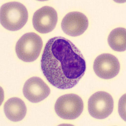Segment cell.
Segmentation results:
<instances>
[{
  "instance_id": "obj_1",
  "label": "cell",
  "mask_w": 126,
  "mask_h": 126,
  "mask_svg": "<svg viewBox=\"0 0 126 126\" xmlns=\"http://www.w3.org/2000/svg\"><path fill=\"white\" fill-rule=\"evenodd\" d=\"M41 67L48 81L61 90L75 86L84 76L86 68L80 51L71 41L61 36L55 37L47 42Z\"/></svg>"
},
{
  "instance_id": "obj_2",
  "label": "cell",
  "mask_w": 126,
  "mask_h": 126,
  "mask_svg": "<svg viewBox=\"0 0 126 126\" xmlns=\"http://www.w3.org/2000/svg\"><path fill=\"white\" fill-rule=\"evenodd\" d=\"M28 17L26 7L19 2H8L1 7V24L9 31H15L22 28L27 22Z\"/></svg>"
},
{
  "instance_id": "obj_3",
  "label": "cell",
  "mask_w": 126,
  "mask_h": 126,
  "mask_svg": "<svg viewBox=\"0 0 126 126\" xmlns=\"http://www.w3.org/2000/svg\"><path fill=\"white\" fill-rule=\"evenodd\" d=\"M43 46L41 37L35 32L27 33L18 41L16 51L18 57L26 62L34 61L39 57Z\"/></svg>"
},
{
  "instance_id": "obj_4",
  "label": "cell",
  "mask_w": 126,
  "mask_h": 126,
  "mask_svg": "<svg viewBox=\"0 0 126 126\" xmlns=\"http://www.w3.org/2000/svg\"><path fill=\"white\" fill-rule=\"evenodd\" d=\"M84 105L82 99L78 95L65 94L59 97L55 105L56 113L62 119L73 120L80 116Z\"/></svg>"
},
{
  "instance_id": "obj_5",
  "label": "cell",
  "mask_w": 126,
  "mask_h": 126,
  "mask_svg": "<svg viewBox=\"0 0 126 126\" xmlns=\"http://www.w3.org/2000/svg\"><path fill=\"white\" fill-rule=\"evenodd\" d=\"M114 102L111 95L108 93L99 91L89 98L88 109L90 115L98 119L108 117L113 111Z\"/></svg>"
},
{
  "instance_id": "obj_6",
  "label": "cell",
  "mask_w": 126,
  "mask_h": 126,
  "mask_svg": "<svg viewBox=\"0 0 126 126\" xmlns=\"http://www.w3.org/2000/svg\"><path fill=\"white\" fill-rule=\"evenodd\" d=\"M93 68L98 77L103 79H111L119 73L120 65L115 56L110 53H103L96 58Z\"/></svg>"
},
{
  "instance_id": "obj_7",
  "label": "cell",
  "mask_w": 126,
  "mask_h": 126,
  "mask_svg": "<svg viewBox=\"0 0 126 126\" xmlns=\"http://www.w3.org/2000/svg\"><path fill=\"white\" fill-rule=\"evenodd\" d=\"M57 20L56 11L52 7L45 6L35 12L32 22L36 31L41 34H46L54 30Z\"/></svg>"
},
{
  "instance_id": "obj_8",
  "label": "cell",
  "mask_w": 126,
  "mask_h": 126,
  "mask_svg": "<svg viewBox=\"0 0 126 126\" xmlns=\"http://www.w3.org/2000/svg\"><path fill=\"white\" fill-rule=\"evenodd\" d=\"M89 21L87 17L79 12H72L63 17L61 26L65 34L70 36L80 35L87 30Z\"/></svg>"
},
{
  "instance_id": "obj_9",
  "label": "cell",
  "mask_w": 126,
  "mask_h": 126,
  "mask_svg": "<svg viewBox=\"0 0 126 126\" xmlns=\"http://www.w3.org/2000/svg\"><path fill=\"white\" fill-rule=\"evenodd\" d=\"M24 96L31 102L37 103L43 101L51 93L50 87L40 78H31L25 82L23 88Z\"/></svg>"
},
{
  "instance_id": "obj_10",
  "label": "cell",
  "mask_w": 126,
  "mask_h": 126,
  "mask_svg": "<svg viewBox=\"0 0 126 126\" xmlns=\"http://www.w3.org/2000/svg\"><path fill=\"white\" fill-rule=\"evenodd\" d=\"M4 108L5 115L12 121H20L26 115V106L20 98L16 97L10 98L5 103Z\"/></svg>"
},
{
  "instance_id": "obj_11",
  "label": "cell",
  "mask_w": 126,
  "mask_h": 126,
  "mask_svg": "<svg viewBox=\"0 0 126 126\" xmlns=\"http://www.w3.org/2000/svg\"><path fill=\"white\" fill-rule=\"evenodd\" d=\"M126 35L125 28L118 27L112 30L108 39L110 47L116 51H125L126 49Z\"/></svg>"
}]
</instances>
